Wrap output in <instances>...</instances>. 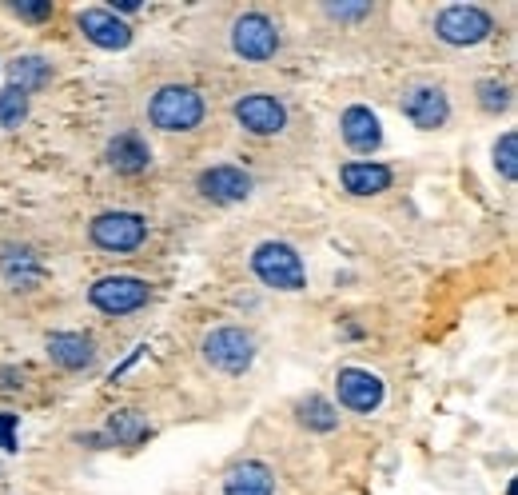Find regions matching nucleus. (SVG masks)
Here are the masks:
<instances>
[{
    "label": "nucleus",
    "mask_w": 518,
    "mask_h": 495,
    "mask_svg": "<svg viewBox=\"0 0 518 495\" xmlns=\"http://www.w3.org/2000/svg\"><path fill=\"white\" fill-rule=\"evenodd\" d=\"M88 300L104 316H128V312H136V308L148 304V284L136 280V276H104V280L92 284Z\"/></svg>",
    "instance_id": "6"
},
{
    "label": "nucleus",
    "mask_w": 518,
    "mask_h": 495,
    "mask_svg": "<svg viewBox=\"0 0 518 495\" xmlns=\"http://www.w3.org/2000/svg\"><path fill=\"white\" fill-rule=\"evenodd\" d=\"M479 104H483L487 112H503V108L511 104V92H507V84H495V80L479 84Z\"/></svg>",
    "instance_id": "24"
},
{
    "label": "nucleus",
    "mask_w": 518,
    "mask_h": 495,
    "mask_svg": "<svg viewBox=\"0 0 518 495\" xmlns=\"http://www.w3.org/2000/svg\"><path fill=\"white\" fill-rule=\"evenodd\" d=\"M252 268L263 284L279 288V292H299L303 288V260L291 244H259L252 256Z\"/></svg>",
    "instance_id": "2"
},
{
    "label": "nucleus",
    "mask_w": 518,
    "mask_h": 495,
    "mask_svg": "<svg viewBox=\"0 0 518 495\" xmlns=\"http://www.w3.org/2000/svg\"><path fill=\"white\" fill-rule=\"evenodd\" d=\"M24 116H28V92H20L16 84H8L0 92V124L4 128H16Z\"/></svg>",
    "instance_id": "22"
},
{
    "label": "nucleus",
    "mask_w": 518,
    "mask_h": 495,
    "mask_svg": "<svg viewBox=\"0 0 518 495\" xmlns=\"http://www.w3.org/2000/svg\"><path fill=\"white\" fill-rule=\"evenodd\" d=\"M232 44H236V52H240L244 60H267V56H275V48H279V32H275V24H271L267 16L248 12V16L236 20Z\"/></svg>",
    "instance_id": "7"
},
{
    "label": "nucleus",
    "mask_w": 518,
    "mask_h": 495,
    "mask_svg": "<svg viewBox=\"0 0 518 495\" xmlns=\"http://www.w3.org/2000/svg\"><path fill=\"white\" fill-rule=\"evenodd\" d=\"M323 12L335 16V20H359V16L371 12V4H323Z\"/></svg>",
    "instance_id": "25"
},
{
    "label": "nucleus",
    "mask_w": 518,
    "mask_h": 495,
    "mask_svg": "<svg viewBox=\"0 0 518 495\" xmlns=\"http://www.w3.org/2000/svg\"><path fill=\"white\" fill-rule=\"evenodd\" d=\"M108 436H112L116 444H140V440L148 436V424H144L136 412H116V416L108 420Z\"/></svg>",
    "instance_id": "20"
},
{
    "label": "nucleus",
    "mask_w": 518,
    "mask_h": 495,
    "mask_svg": "<svg viewBox=\"0 0 518 495\" xmlns=\"http://www.w3.org/2000/svg\"><path fill=\"white\" fill-rule=\"evenodd\" d=\"M52 80V68L40 60V56H20V60H12V84L20 88V92H36V88H44Z\"/></svg>",
    "instance_id": "19"
},
{
    "label": "nucleus",
    "mask_w": 518,
    "mask_h": 495,
    "mask_svg": "<svg viewBox=\"0 0 518 495\" xmlns=\"http://www.w3.org/2000/svg\"><path fill=\"white\" fill-rule=\"evenodd\" d=\"M80 28L100 48H128V40H132V28L112 8H84L80 12Z\"/></svg>",
    "instance_id": "11"
},
{
    "label": "nucleus",
    "mask_w": 518,
    "mask_h": 495,
    "mask_svg": "<svg viewBox=\"0 0 518 495\" xmlns=\"http://www.w3.org/2000/svg\"><path fill=\"white\" fill-rule=\"evenodd\" d=\"M144 236H148V224L136 212H104L92 220V244L104 252H116V256L136 252L144 244Z\"/></svg>",
    "instance_id": "3"
},
{
    "label": "nucleus",
    "mask_w": 518,
    "mask_h": 495,
    "mask_svg": "<svg viewBox=\"0 0 518 495\" xmlns=\"http://www.w3.org/2000/svg\"><path fill=\"white\" fill-rule=\"evenodd\" d=\"M343 140L355 148V152H375L379 140H383V128H379V116L363 104L347 108L343 112Z\"/></svg>",
    "instance_id": "13"
},
{
    "label": "nucleus",
    "mask_w": 518,
    "mask_h": 495,
    "mask_svg": "<svg viewBox=\"0 0 518 495\" xmlns=\"http://www.w3.org/2000/svg\"><path fill=\"white\" fill-rule=\"evenodd\" d=\"M495 164H499V172H503L507 180H518V136L515 132H507V136L495 144Z\"/></svg>",
    "instance_id": "23"
},
{
    "label": "nucleus",
    "mask_w": 518,
    "mask_h": 495,
    "mask_svg": "<svg viewBox=\"0 0 518 495\" xmlns=\"http://www.w3.org/2000/svg\"><path fill=\"white\" fill-rule=\"evenodd\" d=\"M339 404L351 412H375L383 404V380L363 368H343L339 372Z\"/></svg>",
    "instance_id": "8"
},
{
    "label": "nucleus",
    "mask_w": 518,
    "mask_h": 495,
    "mask_svg": "<svg viewBox=\"0 0 518 495\" xmlns=\"http://www.w3.org/2000/svg\"><path fill=\"white\" fill-rule=\"evenodd\" d=\"M48 356H52L60 368H68V372H80V368H88V364L96 360L92 340L80 336V332H52V336H48Z\"/></svg>",
    "instance_id": "15"
},
{
    "label": "nucleus",
    "mask_w": 518,
    "mask_h": 495,
    "mask_svg": "<svg viewBox=\"0 0 518 495\" xmlns=\"http://www.w3.org/2000/svg\"><path fill=\"white\" fill-rule=\"evenodd\" d=\"M256 348H252V336L244 328H216L208 340H204V360L216 368V372H228V376H240L248 372Z\"/></svg>",
    "instance_id": "5"
},
{
    "label": "nucleus",
    "mask_w": 518,
    "mask_h": 495,
    "mask_svg": "<svg viewBox=\"0 0 518 495\" xmlns=\"http://www.w3.org/2000/svg\"><path fill=\"white\" fill-rule=\"evenodd\" d=\"M299 420L307 424V428H315V432H331L335 424H339V416H335V408L323 400V396H311L303 408H299Z\"/></svg>",
    "instance_id": "21"
},
{
    "label": "nucleus",
    "mask_w": 518,
    "mask_h": 495,
    "mask_svg": "<svg viewBox=\"0 0 518 495\" xmlns=\"http://www.w3.org/2000/svg\"><path fill=\"white\" fill-rule=\"evenodd\" d=\"M236 120L248 128V132H256V136H271V132H279L283 124H287V108L275 100V96H244L240 104H236Z\"/></svg>",
    "instance_id": "10"
},
{
    "label": "nucleus",
    "mask_w": 518,
    "mask_h": 495,
    "mask_svg": "<svg viewBox=\"0 0 518 495\" xmlns=\"http://www.w3.org/2000/svg\"><path fill=\"white\" fill-rule=\"evenodd\" d=\"M204 120V100L196 88H184V84H168L156 92L152 100V124L164 128V132H192L196 124Z\"/></svg>",
    "instance_id": "1"
},
{
    "label": "nucleus",
    "mask_w": 518,
    "mask_h": 495,
    "mask_svg": "<svg viewBox=\"0 0 518 495\" xmlns=\"http://www.w3.org/2000/svg\"><path fill=\"white\" fill-rule=\"evenodd\" d=\"M12 8H16V16H28V20H44L52 12V4H32V0H20Z\"/></svg>",
    "instance_id": "27"
},
{
    "label": "nucleus",
    "mask_w": 518,
    "mask_h": 495,
    "mask_svg": "<svg viewBox=\"0 0 518 495\" xmlns=\"http://www.w3.org/2000/svg\"><path fill=\"white\" fill-rule=\"evenodd\" d=\"M343 188L355 192V196H379L391 188V168L387 164H371V160H355V164H343Z\"/></svg>",
    "instance_id": "14"
},
{
    "label": "nucleus",
    "mask_w": 518,
    "mask_h": 495,
    "mask_svg": "<svg viewBox=\"0 0 518 495\" xmlns=\"http://www.w3.org/2000/svg\"><path fill=\"white\" fill-rule=\"evenodd\" d=\"M148 144L140 140V136H116L112 144H108V164L116 168V172H124V176H136V172H144L148 168Z\"/></svg>",
    "instance_id": "18"
},
{
    "label": "nucleus",
    "mask_w": 518,
    "mask_h": 495,
    "mask_svg": "<svg viewBox=\"0 0 518 495\" xmlns=\"http://www.w3.org/2000/svg\"><path fill=\"white\" fill-rule=\"evenodd\" d=\"M224 495H275V476H271L267 464L248 460V464H240V468L228 472Z\"/></svg>",
    "instance_id": "16"
},
{
    "label": "nucleus",
    "mask_w": 518,
    "mask_h": 495,
    "mask_svg": "<svg viewBox=\"0 0 518 495\" xmlns=\"http://www.w3.org/2000/svg\"><path fill=\"white\" fill-rule=\"evenodd\" d=\"M0 272H4V280L12 284V288H32V284H40V264H36V256L28 252V248H16V244H8L4 252H0Z\"/></svg>",
    "instance_id": "17"
},
{
    "label": "nucleus",
    "mask_w": 518,
    "mask_h": 495,
    "mask_svg": "<svg viewBox=\"0 0 518 495\" xmlns=\"http://www.w3.org/2000/svg\"><path fill=\"white\" fill-rule=\"evenodd\" d=\"M12 432H16V416L4 412V416H0V448H4V452H16V436H12Z\"/></svg>",
    "instance_id": "26"
},
{
    "label": "nucleus",
    "mask_w": 518,
    "mask_h": 495,
    "mask_svg": "<svg viewBox=\"0 0 518 495\" xmlns=\"http://www.w3.org/2000/svg\"><path fill=\"white\" fill-rule=\"evenodd\" d=\"M491 28H495V20H491L479 4H451V8H443L439 20H435V32H439L447 44H459V48L487 40Z\"/></svg>",
    "instance_id": "4"
},
{
    "label": "nucleus",
    "mask_w": 518,
    "mask_h": 495,
    "mask_svg": "<svg viewBox=\"0 0 518 495\" xmlns=\"http://www.w3.org/2000/svg\"><path fill=\"white\" fill-rule=\"evenodd\" d=\"M403 116H407L411 124H419V128H439V124L451 116V104H447L443 88L423 84V88H411V92L403 96Z\"/></svg>",
    "instance_id": "12"
},
{
    "label": "nucleus",
    "mask_w": 518,
    "mask_h": 495,
    "mask_svg": "<svg viewBox=\"0 0 518 495\" xmlns=\"http://www.w3.org/2000/svg\"><path fill=\"white\" fill-rule=\"evenodd\" d=\"M200 192L212 200V204H240L252 196V176L232 168V164H220V168H208L200 176Z\"/></svg>",
    "instance_id": "9"
}]
</instances>
